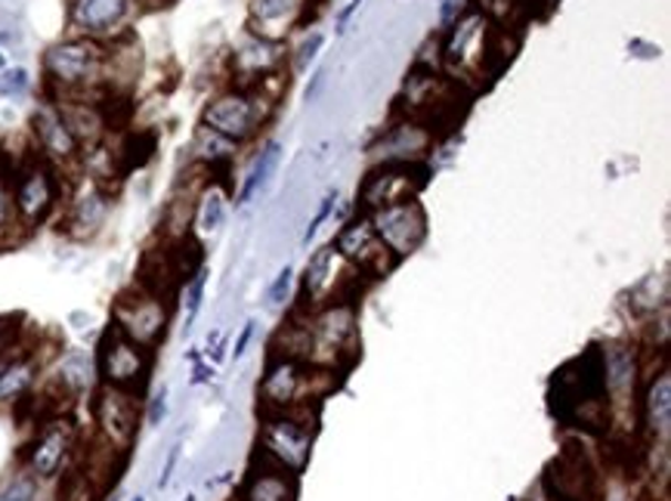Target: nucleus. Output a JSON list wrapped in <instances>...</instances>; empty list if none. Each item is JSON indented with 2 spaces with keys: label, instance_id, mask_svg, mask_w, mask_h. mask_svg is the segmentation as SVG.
I'll return each mask as SVG.
<instances>
[{
  "label": "nucleus",
  "instance_id": "1",
  "mask_svg": "<svg viewBox=\"0 0 671 501\" xmlns=\"http://www.w3.org/2000/svg\"><path fill=\"white\" fill-rule=\"evenodd\" d=\"M105 62H109L105 41L90 38L60 41L44 53L47 87L53 91L56 103L100 100L105 93Z\"/></svg>",
  "mask_w": 671,
  "mask_h": 501
},
{
  "label": "nucleus",
  "instance_id": "2",
  "mask_svg": "<svg viewBox=\"0 0 671 501\" xmlns=\"http://www.w3.org/2000/svg\"><path fill=\"white\" fill-rule=\"evenodd\" d=\"M10 189H13L16 227H41L60 205V170L50 165L44 155L34 153L22 165L13 167Z\"/></svg>",
  "mask_w": 671,
  "mask_h": 501
},
{
  "label": "nucleus",
  "instance_id": "3",
  "mask_svg": "<svg viewBox=\"0 0 671 501\" xmlns=\"http://www.w3.org/2000/svg\"><path fill=\"white\" fill-rule=\"evenodd\" d=\"M272 106H276L272 96H267L260 87H236L210 100L202 112V124L229 143H245L260 131Z\"/></svg>",
  "mask_w": 671,
  "mask_h": 501
},
{
  "label": "nucleus",
  "instance_id": "4",
  "mask_svg": "<svg viewBox=\"0 0 671 501\" xmlns=\"http://www.w3.org/2000/svg\"><path fill=\"white\" fill-rule=\"evenodd\" d=\"M313 449V425L295 418L291 411H267L260 427V452L279 461L288 471L300 473L310 461Z\"/></svg>",
  "mask_w": 671,
  "mask_h": 501
},
{
  "label": "nucleus",
  "instance_id": "5",
  "mask_svg": "<svg viewBox=\"0 0 671 501\" xmlns=\"http://www.w3.org/2000/svg\"><path fill=\"white\" fill-rule=\"evenodd\" d=\"M427 165L419 161H384L374 167L359 189V208L365 213L388 208L396 201H409L421 192V186L427 182Z\"/></svg>",
  "mask_w": 671,
  "mask_h": 501
},
{
  "label": "nucleus",
  "instance_id": "6",
  "mask_svg": "<svg viewBox=\"0 0 671 501\" xmlns=\"http://www.w3.org/2000/svg\"><path fill=\"white\" fill-rule=\"evenodd\" d=\"M112 325L143 347H155L167 332L165 301L149 289H131L121 294L112 310Z\"/></svg>",
  "mask_w": 671,
  "mask_h": 501
},
{
  "label": "nucleus",
  "instance_id": "7",
  "mask_svg": "<svg viewBox=\"0 0 671 501\" xmlns=\"http://www.w3.org/2000/svg\"><path fill=\"white\" fill-rule=\"evenodd\" d=\"M489 31H493V19L479 10L458 15L448 25L446 44H443V60L452 72L462 77L483 75V62H486V44H489Z\"/></svg>",
  "mask_w": 671,
  "mask_h": 501
},
{
  "label": "nucleus",
  "instance_id": "8",
  "mask_svg": "<svg viewBox=\"0 0 671 501\" xmlns=\"http://www.w3.org/2000/svg\"><path fill=\"white\" fill-rule=\"evenodd\" d=\"M149 347L131 341L115 325L105 328L103 341H100V375L109 387H121V390L134 394L149 375Z\"/></svg>",
  "mask_w": 671,
  "mask_h": 501
},
{
  "label": "nucleus",
  "instance_id": "9",
  "mask_svg": "<svg viewBox=\"0 0 671 501\" xmlns=\"http://www.w3.org/2000/svg\"><path fill=\"white\" fill-rule=\"evenodd\" d=\"M369 223H372L374 236L384 242V248L396 260L419 251L421 242L427 239V213L419 205V198L378 208V211L369 213Z\"/></svg>",
  "mask_w": 671,
  "mask_h": 501
},
{
  "label": "nucleus",
  "instance_id": "10",
  "mask_svg": "<svg viewBox=\"0 0 671 501\" xmlns=\"http://www.w3.org/2000/svg\"><path fill=\"white\" fill-rule=\"evenodd\" d=\"M334 251H338L350 267H357L359 273L374 275V279L390 273L393 263H396V258L384 248V242L374 236L372 223H369V213H359L357 220H350V223L338 232Z\"/></svg>",
  "mask_w": 671,
  "mask_h": 501
},
{
  "label": "nucleus",
  "instance_id": "11",
  "mask_svg": "<svg viewBox=\"0 0 671 501\" xmlns=\"http://www.w3.org/2000/svg\"><path fill=\"white\" fill-rule=\"evenodd\" d=\"M136 10V0H72L69 3V25L78 38L109 41L124 31Z\"/></svg>",
  "mask_w": 671,
  "mask_h": 501
},
{
  "label": "nucleus",
  "instance_id": "12",
  "mask_svg": "<svg viewBox=\"0 0 671 501\" xmlns=\"http://www.w3.org/2000/svg\"><path fill=\"white\" fill-rule=\"evenodd\" d=\"M96 425L103 440L112 449H127L136 437V418H140V406H136V394L121 390V387H109L103 384V390L96 394Z\"/></svg>",
  "mask_w": 671,
  "mask_h": 501
},
{
  "label": "nucleus",
  "instance_id": "13",
  "mask_svg": "<svg viewBox=\"0 0 671 501\" xmlns=\"http://www.w3.org/2000/svg\"><path fill=\"white\" fill-rule=\"evenodd\" d=\"M72 449H75V427H72V421H65V418L47 421L41 427V434L29 446V456H25L29 473L38 477V480H53L65 468Z\"/></svg>",
  "mask_w": 671,
  "mask_h": 501
},
{
  "label": "nucleus",
  "instance_id": "14",
  "mask_svg": "<svg viewBox=\"0 0 671 501\" xmlns=\"http://www.w3.org/2000/svg\"><path fill=\"white\" fill-rule=\"evenodd\" d=\"M31 134L38 143V155H44L53 167L72 165L81 155V143L69 131V124L62 118V112L53 103L41 106L31 115Z\"/></svg>",
  "mask_w": 671,
  "mask_h": 501
},
{
  "label": "nucleus",
  "instance_id": "15",
  "mask_svg": "<svg viewBox=\"0 0 671 501\" xmlns=\"http://www.w3.org/2000/svg\"><path fill=\"white\" fill-rule=\"evenodd\" d=\"M310 384H313V372H307L298 359L285 356L269 365L267 378L260 384V399L267 411H288L300 399H310Z\"/></svg>",
  "mask_w": 671,
  "mask_h": 501
},
{
  "label": "nucleus",
  "instance_id": "16",
  "mask_svg": "<svg viewBox=\"0 0 671 501\" xmlns=\"http://www.w3.org/2000/svg\"><path fill=\"white\" fill-rule=\"evenodd\" d=\"M285 62L282 41H264V38H251L248 44H241L233 53V72L241 77L239 87H257L267 77L279 75Z\"/></svg>",
  "mask_w": 671,
  "mask_h": 501
},
{
  "label": "nucleus",
  "instance_id": "17",
  "mask_svg": "<svg viewBox=\"0 0 671 501\" xmlns=\"http://www.w3.org/2000/svg\"><path fill=\"white\" fill-rule=\"evenodd\" d=\"M264 456V452H260ZM298 499V473L282 468L272 458H260V468L254 465L245 487H241V501H295Z\"/></svg>",
  "mask_w": 671,
  "mask_h": 501
},
{
  "label": "nucleus",
  "instance_id": "18",
  "mask_svg": "<svg viewBox=\"0 0 671 501\" xmlns=\"http://www.w3.org/2000/svg\"><path fill=\"white\" fill-rule=\"evenodd\" d=\"M112 208V198L105 192V186L90 180L72 201H69V211H65V232L72 239H90L103 229L105 217Z\"/></svg>",
  "mask_w": 671,
  "mask_h": 501
},
{
  "label": "nucleus",
  "instance_id": "19",
  "mask_svg": "<svg viewBox=\"0 0 671 501\" xmlns=\"http://www.w3.org/2000/svg\"><path fill=\"white\" fill-rule=\"evenodd\" d=\"M353 275H362L357 267H350L347 260L334 251V244H326L319 248L310 263H307V275H303V294L310 301H319L326 298L334 289V282H357Z\"/></svg>",
  "mask_w": 671,
  "mask_h": 501
},
{
  "label": "nucleus",
  "instance_id": "20",
  "mask_svg": "<svg viewBox=\"0 0 671 501\" xmlns=\"http://www.w3.org/2000/svg\"><path fill=\"white\" fill-rule=\"evenodd\" d=\"M300 13H303L300 0H251L248 25H251L254 38L282 41L291 25H298Z\"/></svg>",
  "mask_w": 671,
  "mask_h": 501
},
{
  "label": "nucleus",
  "instance_id": "21",
  "mask_svg": "<svg viewBox=\"0 0 671 501\" xmlns=\"http://www.w3.org/2000/svg\"><path fill=\"white\" fill-rule=\"evenodd\" d=\"M643 421L647 430L659 437V440H669L671 434V375L669 372H659V378L650 380L647 387V399H643Z\"/></svg>",
  "mask_w": 671,
  "mask_h": 501
},
{
  "label": "nucleus",
  "instance_id": "22",
  "mask_svg": "<svg viewBox=\"0 0 671 501\" xmlns=\"http://www.w3.org/2000/svg\"><path fill=\"white\" fill-rule=\"evenodd\" d=\"M431 146V131H424L421 124H400V127H393L388 137H381V143L374 146V153L378 149H384V161H415V155H421L424 149Z\"/></svg>",
  "mask_w": 671,
  "mask_h": 501
},
{
  "label": "nucleus",
  "instance_id": "23",
  "mask_svg": "<svg viewBox=\"0 0 671 501\" xmlns=\"http://www.w3.org/2000/svg\"><path fill=\"white\" fill-rule=\"evenodd\" d=\"M38 375V359L29 353H10V359L0 365V403H16L29 394Z\"/></svg>",
  "mask_w": 671,
  "mask_h": 501
},
{
  "label": "nucleus",
  "instance_id": "24",
  "mask_svg": "<svg viewBox=\"0 0 671 501\" xmlns=\"http://www.w3.org/2000/svg\"><path fill=\"white\" fill-rule=\"evenodd\" d=\"M155 146H158L155 131H134V134H127L124 143H121V149L115 153L121 174H131V170H140L143 165H149L152 155H155Z\"/></svg>",
  "mask_w": 671,
  "mask_h": 501
},
{
  "label": "nucleus",
  "instance_id": "25",
  "mask_svg": "<svg viewBox=\"0 0 671 501\" xmlns=\"http://www.w3.org/2000/svg\"><path fill=\"white\" fill-rule=\"evenodd\" d=\"M226 217V196L220 186H208L202 189V196L195 201V229L198 236H214L217 229L224 227Z\"/></svg>",
  "mask_w": 671,
  "mask_h": 501
},
{
  "label": "nucleus",
  "instance_id": "26",
  "mask_svg": "<svg viewBox=\"0 0 671 501\" xmlns=\"http://www.w3.org/2000/svg\"><path fill=\"white\" fill-rule=\"evenodd\" d=\"M279 155H282V146H279V143H267V146L260 149V155L254 158L251 170H248V177H245V186H241L239 192V205H248V201L267 186L272 170L279 165Z\"/></svg>",
  "mask_w": 671,
  "mask_h": 501
},
{
  "label": "nucleus",
  "instance_id": "27",
  "mask_svg": "<svg viewBox=\"0 0 671 501\" xmlns=\"http://www.w3.org/2000/svg\"><path fill=\"white\" fill-rule=\"evenodd\" d=\"M195 155L210 167V170H220V167H229V158H233V149H236V143H229L220 134H214L210 127H198L195 131V143H193Z\"/></svg>",
  "mask_w": 671,
  "mask_h": 501
},
{
  "label": "nucleus",
  "instance_id": "28",
  "mask_svg": "<svg viewBox=\"0 0 671 501\" xmlns=\"http://www.w3.org/2000/svg\"><path fill=\"white\" fill-rule=\"evenodd\" d=\"M0 501H44L41 480L31 473H16L13 480H7L0 487Z\"/></svg>",
  "mask_w": 671,
  "mask_h": 501
},
{
  "label": "nucleus",
  "instance_id": "29",
  "mask_svg": "<svg viewBox=\"0 0 671 501\" xmlns=\"http://www.w3.org/2000/svg\"><path fill=\"white\" fill-rule=\"evenodd\" d=\"M205 285H208V273H205V267H202V270L189 279V285H186V325H183V334L193 332V322L195 316H198V310H202V301H205Z\"/></svg>",
  "mask_w": 671,
  "mask_h": 501
},
{
  "label": "nucleus",
  "instance_id": "30",
  "mask_svg": "<svg viewBox=\"0 0 671 501\" xmlns=\"http://www.w3.org/2000/svg\"><path fill=\"white\" fill-rule=\"evenodd\" d=\"M10 182H13V170H3V167H0V236L10 227H16L13 189H10Z\"/></svg>",
  "mask_w": 671,
  "mask_h": 501
},
{
  "label": "nucleus",
  "instance_id": "31",
  "mask_svg": "<svg viewBox=\"0 0 671 501\" xmlns=\"http://www.w3.org/2000/svg\"><path fill=\"white\" fill-rule=\"evenodd\" d=\"M31 77L25 69H3L0 72V96H22L29 93Z\"/></svg>",
  "mask_w": 671,
  "mask_h": 501
},
{
  "label": "nucleus",
  "instance_id": "32",
  "mask_svg": "<svg viewBox=\"0 0 671 501\" xmlns=\"http://www.w3.org/2000/svg\"><path fill=\"white\" fill-rule=\"evenodd\" d=\"M322 44H326V38H322L319 31L307 34V38H303V44L298 46V60H295V65H298V69H307V65L316 60V53L322 50Z\"/></svg>",
  "mask_w": 671,
  "mask_h": 501
},
{
  "label": "nucleus",
  "instance_id": "33",
  "mask_svg": "<svg viewBox=\"0 0 671 501\" xmlns=\"http://www.w3.org/2000/svg\"><path fill=\"white\" fill-rule=\"evenodd\" d=\"M334 205H338V192H329V196L322 198V208L316 211L313 223H310V227H307V232H303V244H310V239H313L316 232H319V227H322V223H326V220H329V217H331V211H334Z\"/></svg>",
  "mask_w": 671,
  "mask_h": 501
},
{
  "label": "nucleus",
  "instance_id": "34",
  "mask_svg": "<svg viewBox=\"0 0 671 501\" xmlns=\"http://www.w3.org/2000/svg\"><path fill=\"white\" fill-rule=\"evenodd\" d=\"M291 267H285L282 273L276 275V282L269 285V304H282L285 294H288V289H291Z\"/></svg>",
  "mask_w": 671,
  "mask_h": 501
},
{
  "label": "nucleus",
  "instance_id": "35",
  "mask_svg": "<svg viewBox=\"0 0 671 501\" xmlns=\"http://www.w3.org/2000/svg\"><path fill=\"white\" fill-rule=\"evenodd\" d=\"M167 415V387H158L149 403V425L158 427Z\"/></svg>",
  "mask_w": 671,
  "mask_h": 501
},
{
  "label": "nucleus",
  "instance_id": "36",
  "mask_svg": "<svg viewBox=\"0 0 671 501\" xmlns=\"http://www.w3.org/2000/svg\"><path fill=\"white\" fill-rule=\"evenodd\" d=\"M177 461H179V446H174V449L167 452L165 468H162V477H158V489H165L167 483H171V477H174V468H177Z\"/></svg>",
  "mask_w": 671,
  "mask_h": 501
},
{
  "label": "nucleus",
  "instance_id": "37",
  "mask_svg": "<svg viewBox=\"0 0 671 501\" xmlns=\"http://www.w3.org/2000/svg\"><path fill=\"white\" fill-rule=\"evenodd\" d=\"M464 0H443V10H440V19H443V25H452L458 15H462Z\"/></svg>",
  "mask_w": 671,
  "mask_h": 501
},
{
  "label": "nucleus",
  "instance_id": "38",
  "mask_svg": "<svg viewBox=\"0 0 671 501\" xmlns=\"http://www.w3.org/2000/svg\"><path fill=\"white\" fill-rule=\"evenodd\" d=\"M251 337H254V322H245L239 341H236V349H233V359H241V356H245V349L251 344Z\"/></svg>",
  "mask_w": 671,
  "mask_h": 501
},
{
  "label": "nucleus",
  "instance_id": "39",
  "mask_svg": "<svg viewBox=\"0 0 671 501\" xmlns=\"http://www.w3.org/2000/svg\"><path fill=\"white\" fill-rule=\"evenodd\" d=\"M210 375H214V372H210L208 365L195 363V372H193V384H208V380H210Z\"/></svg>",
  "mask_w": 671,
  "mask_h": 501
},
{
  "label": "nucleus",
  "instance_id": "40",
  "mask_svg": "<svg viewBox=\"0 0 671 501\" xmlns=\"http://www.w3.org/2000/svg\"><path fill=\"white\" fill-rule=\"evenodd\" d=\"M3 69H7V56L0 53V72H3Z\"/></svg>",
  "mask_w": 671,
  "mask_h": 501
},
{
  "label": "nucleus",
  "instance_id": "41",
  "mask_svg": "<svg viewBox=\"0 0 671 501\" xmlns=\"http://www.w3.org/2000/svg\"><path fill=\"white\" fill-rule=\"evenodd\" d=\"M0 41H10V34H7V31L0 29Z\"/></svg>",
  "mask_w": 671,
  "mask_h": 501
},
{
  "label": "nucleus",
  "instance_id": "42",
  "mask_svg": "<svg viewBox=\"0 0 671 501\" xmlns=\"http://www.w3.org/2000/svg\"><path fill=\"white\" fill-rule=\"evenodd\" d=\"M134 501H143V499H134Z\"/></svg>",
  "mask_w": 671,
  "mask_h": 501
}]
</instances>
